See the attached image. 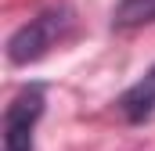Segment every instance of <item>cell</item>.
I'll return each instance as SVG.
<instances>
[{"label": "cell", "instance_id": "cell-4", "mask_svg": "<svg viewBox=\"0 0 155 151\" xmlns=\"http://www.w3.org/2000/svg\"><path fill=\"white\" fill-rule=\"evenodd\" d=\"M155 22V0H123L112 14L116 29H134V25H148Z\"/></svg>", "mask_w": 155, "mask_h": 151}, {"label": "cell", "instance_id": "cell-2", "mask_svg": "<svg viewBox=\"0 0 155 151\" xmlns=\"http://www.w3.org/2000/svg\"><path fill=\"white\" fill-rule=\"evenodd\" d=\"M43 115V86H25L4 112V151H33V130Z\"/></svg>", "mask_w": 155, "mask_h": 151}, {"label": "cell", "instance_id": "cell-3", "mask_svg": "<svg viewBox=\"0 0 155 151\" xmlns=\"http://www.w3.org/2000/svg\"><path fill=\"white\" fill-rule=\"evenodd\" d=\"M119 112H123L126 122H148V119L155 115V65L141 76L130 90H123Z\"/></svg>", "mask_w": 155, "mask_h": 151}, {"label": "cell", "instance_id": "cell-1", "mask_svg": "<svg viewBox=\"0 0 155 151\" xmlns=\"http://www.w3.org/2000/svg\"><path fill=\"white\" fill-rule=\"evenodd\" d=\"M69 29H72V7H69V4H58V7L40 11L36 18H29L15 36L7 40V61H11V65L40 61Z\"/></svg>", "mask_w": 155, "mask_h": 151}]
</instances>
